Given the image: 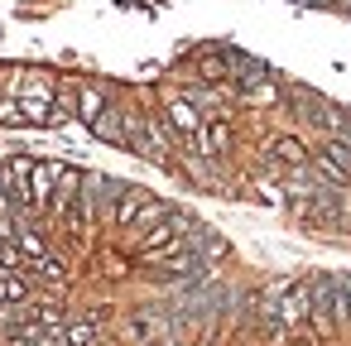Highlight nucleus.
Instances as JSON below:
<instances>
[{
  "mask_svg": "<svg viewBox=\"0 0 351 346\" xmlns=\"http://www.w3.org/2000/svg\"><path fill=\"white\" fill-rule=\"evenodd\" d=\"M145 202H149V197H145L140 188H121V197H116V207H111V221H116V226H135L140 212H145Z\"/></svg>",
  "mask_w": 351,
  "mask_h": 346,
  "instance_id": "nucleus-6",
  "label": "nucleus"
},
{
  "mask_svg": "<svg viewBox=\"0 0 351 346\" xmlns=\"http://www.w3.org/2000/svg\"><path fill=\"white\" fill-rule=\"evenodd\" d=\"M29 178H34V159H10L5 173H0V197L15 207H29Z\"/></svg>",
  "mask_w": 351,
  "mask_h": 346,
  "instance_id": "nucleus-3",
  "label": "nucleus"
},
{
  "mask_svg": "<svg viewBox=\"0 0 351 346\" xmlns=\"http://www.w3.org/2000/svg\"><path fill=\"white\" fill-rule=\"evenodd\" d=\"M58 346H97V322H73L58 332Z\"/></svg>",
  "mask_w": 351,
  "mask_h": 346,
  "instance_id": "nucleus-9",
  "label": "nucleus"
},
{
  "mask_svg": "<svg viewBox=\"0 0 351 346\" xmlns=\"http://www.w3.org/2000/svg\"><path fill=\"white\" fill-rule=\"evenodd\" d=\"M15 240L25 245V255H29V260H39V255H44V240H39L34 231H25V226H20V231H15Z\"/></svg>",
  "mask_w": 351,
  "mask_h": 346,
  "instance_id": "nucleus-18",
  "label": "nucleus"
},
{
  "mask_svg": "<svg viewBox=\"0 0 351 346\" xmlns=\"http://www.w3.org/2000/svg\"><path fill=\"white\" fill-rule=\"evenodd\" d=\"M34 322L49 332H63V308L58 303H34Z\"/></svg>",
  "mask_w": 351,
  "mask_h": 346,
  "instance_id": "nucleus-13",
  "label": "nucleus"
},
{
  "mask_svg": "<svg viewBox=\"0 0 351 346\" xmlns=\"http://www.w3.org/2000/svg\"><path fill=\"white\" fill-rule=\"evenodd\" d=\"M169 217H173V212H169L164 202H145V212H140V221H135V226H140V231H149V226H159V221H169Z\"/></svg>",
  "mask_w": 351,
  "mask_h": 346,
  "instance_id": "nucleus-14",
  "label": "nucleus"
},
{
  "mask_svg": "<svg viewBox=\"0 0 351 346\" xmlns=\"http://www.w3.org/2000/svg\"><path fill=\"white\" fill-rule=\"evenodd\" d=\"M322 159H327L332 169H341V173L351 178V140H346V135H337V140H327V149H322Z\"/></svg>",
  "mask_w": 351,
  "mask_h": 346,
  "instance_id": "nucleus-10",
  "label": "nucleus"
},
{
  "mask_svg": "<svg viewBox=\"0 0 351 346\" xmlns=\"http://www.w3.org/2000/svg\"><path fill=\"white\" fill-rule=\"evenodd\" d=\"M308 312H313V288H308V284L289 288L279 303H265V317H274V322H284V327H298Z\"/></svg>",
  "mask_w": 351,
  "mask_h": 346,
  "instance_id": "nucleus-1",
  "label": "nucleus"
},
{
  "mask_svg": "<svg viewBox=\"0 0 351 346\" xmlns=\"http://www.w3.org/2000/svg\"><path fill=\"white\" fill-rule=\"evenodd\" d=\"M178 236H183V231H178V221L169 217V221H159V226H149V231H145L140 255H145V260H159L164 250H173V245H178Z\"/></svg>",
  "mask_w": 351,
  "mask_h": 346,
  "instance_id": "nucleus-5",
  "label": "nucleus"
},
{
  "mask_svg": "<svg viewBox=\"0 0 351 346\" xmlns=\"http://www.w3.org/2000/svg\"><path fill=\"white\" fill-rule=\"evenodd\" d=\"M164 116H169V130H173V135H183L193 149H202V130H207V125H202V116H197V106H193V101L173 97Z\"/></svg>",
  "mask_w": 351,
  "mask_h": 346,
  "instance_id": "nucleus-2",
  "label": "nucleus"
},
{
  "mask_svg": "<svg viewBox=\"0 0 351 346\" xmlns=\"http://www.w3.org/2000/svg\"><path fill=\"white\" fill-rule=\"evenodd\" d=\"M226 145H231V130L226 125H207L202 130V154H221Z\"/></svg>",
  "mask_w": 351,
  "mask_h": 346,
  "instance_id": "nucleus-12",
  "label": "nucleus"
},
{
  "mask_svg": "<svg viewBox=\"0 0 351 346\" xmlns=\"http://www.w3.org/2000/svg\"><path fill=\"white\" fill-rule=\"evenodd\" d=\"M125 116H116V111H101L97 121H92V135H101V140H111V145H125V125H121Z\"/></svg>",
  "mask_w": 351,
  "mask_h": 346,
  "instance_id": "nucleus-8",
  "label": "nucleus"
},
{
  "mask_svg": "<svg viewBox=\"0 0 351 346\" xmlns=\"http://www.w3.org/2000/svg\"><path fill=\"white\" fill-rule=\"evenodd\" d=\"M101 111H106V92H101V87H92V82H82V87H77V116L92 125Z\"/></svg>",
  "mask_w": 351,
  "mask_h": 346,
  "instance_id": "nucleus-7",
  "label": "nucleus"
},
{
  "mask_svg": "<svg viewBox=\"0 0 351 346\" xmlns=\"http://www.w3.org/2000/svg\"><path fill=\"white\" fill-rule=\"evenodd\" d=\"M274 159H279V164H293V169H303V164H308V149H303L298 140H279V145H274Z\"/></svg>",
  "mask_w": 351,
  "mask_h": 346,
  "instance_id": "nucleus-11",
  "label": "nucleus"
},
{
  "mask_svg": "<svg viewBox=\"0 0 351 346\" xmlns=\"http://www.w3.org/2000/svg\"><path fill=\"white\" fill-rule=\"evenodd\" d=\"M245 97H250V101H255V106H269V101H274V97H279V92H274V87H269V82H260V77H255V82H245Z\"/></svg>",
  "mask_w": 351,
  "mask_h": 346,
  "instance_id": "nucleus-17",
  "label": "nucleus"
},
{
  "mask_svg": "<svg viewBox=\"0 0 351 346\" xmlns=\"http://www.w3.org/2000/svg\"><path fill=\"white\" fill-rule=\"evenodd\" d=\"M63 173H68V169H58V164H34V178H29V212H44V207L53 202V188L63 183Z\"/></svg>",
  "mask_w": 351,
  "mask_h": 346,
  "instance_id": "nucleus-4",
  "label": "nucleus"
},
{
  "mask_svg": "<svg viewBox=\"0 0 351 346\" xmlns=\"http://www.w3.org/2000/svg\"><path fill=\"white\" fill-rule=\"evenodd\" d=\"M0 125H25V106H20V97H15V92L0 101Z\"/></svg>",
  "mask_w": 351,
  "mask_h": 346,
  "instance_id": "nucleus-15",
  "label": "nucleus"
},
{
  "mask_svg": "<svg viewBox=\"0 0 351 346\" xmlns=\"http://www.w3.org/2000/svg\"><path fill=\"white\" fill-rule=\"evenodd\" d=\"M34 274L49 279V284H63V264H58L53 255H39V260H34Z\"/></svg>",
  "mask_w": 351,
  "mask_h": 346,
  "instance_id": "nucleus-16",
  "label": "nucleus"
}]
</instances>
